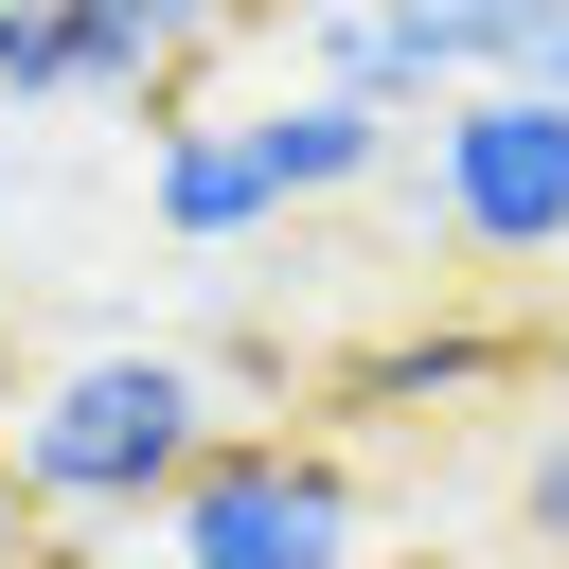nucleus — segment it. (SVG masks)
<instances>
[{
    "label": "nucleus",
    "mask_w": 569,
    "mask_h": 569,
    "mask_svg": "<svg viewBox=\"0 0 569 569\" xmlns=\"http://www.w3.org/2000/svg\"><path fill=\"white\" fill-rule=\"evenodd\" d=\"M231 427H213V373L178 338H89V356H53L0 409V462H18L36 516H178V480Z\"/></svg>",
    "instance_id": "nucleus-1"
},
{
    "label": "nucleus",
    "mask_w": 569,
    "mask_h": 569,
    "mask_svg": "<svg viewBox=\"0 0 569 569\" xmlns=\"http://www.w3.org/2000/svg\"><path fill=\"white\" fill-rule=\"evenodd\" d=\"M427 249L445 267H551L569 249V107L551 89H462V107H427Z\"/></svg>",
    "instance_id": "nucleus-2"
},
{
    "label": "nucleus",
    "mask_w": 569,
    "mask_h": 569,
    "mask_svg": "<svg viewBox=\"0 0 569 569\" xmlns=\"http://www.w3.org/2000/svg\"><path fill=\"white\" fill-rule=\"evenodd\" d=\"M160 551H178V569H356V462L302 445V427H231V445L178 480Z\"/></svg>",
    "instance_id": "nucleus-3"
},
{
    "label": "nucleus",
    "mask_w": 569,
    "mask_h": 569,
    "mask_svg": "<svg viewBox=\"0 0 569 569\" xmlns=\"http://www.w3.org/2000/svg\"><path fill=\"white\" fill-rule=\"evenodd\" d=\"M284 36H302V89H356V107L427 124V107H462L533 53V0H302Z\"/></svg>",
    "instance_id": "nucleus-4"
},
{
    "label": "nucleus",
    "mask_w": 569,
    "mask_h": 569,
    "mask_svg": "<svg viewBox=\"0 0 569 569\" xmlns=\"http://www.w3.org/2000/svg\"><path fill=\"white\" fill-rule=\"evenodd\" d=\"M533 356H551L533 320H391V338L338 356V409H356V427H427V409H462V391H498V373H533Z\"/></svg>",
    "instance_id": "nucleus-5"
},
{
    "label": "nucleus",
    "mask_w": 569,
    "mask_h": 569,
    "mask_svg": "<svg viewBox=\"0 0 569 569\" xmlns=\"http://www.w3.org/2000/svg\"><path fill=\"white\" fill-rule=\"evenodd\" d=\"M231 124H249V160H267V196H284V213H320V196H373V178H391V107H356V89H302V71H284V89H249Z\"/></svg>",
    "instance_id": "nucleus-6"
},
{
    "label": "nucleus",
    "mask_w": 569,
    "mask_h": 569,
    "mask_svg": "<svg viewBox=\"0 0 569 569\" xmlns=\"http://www.w3.org/2000/svg\"><path fill=\"white\" fill-rule=\"evenodd\" d=\"M142 213H160L178 249H249V231H284V196H267V160H249V124H231V107H213V124H160Z\"/></svg>",
    "instance_id": "nucleus-7"
},
{
    "label": "nucleus",
    "mask_w": 569,
    "mask_h": 569,
    "mask_svg": "<svg viewBox=\"0 0 569 569\" xmlns=\"http://www.w3.org/2000/svg\"><path fill=\"white\" fill-rule=\"evenodd\" d=\"M0 107H160V71H142L107 18L36 0V18H18V53H0Z\"/></svg>",
    "instance_id": "nucleus-8"
},
{
    "label": "nucleus",
    "mask_w": 569,
    "mask_h": 569,
    "mask_svg": "<svg viewBox=\"0 0 569 569\" xmlns=\"http://www.w3.org/2000/svg\"><path fill=\"white\" fill-rule=\"evenodd\" d=\"M516 516H533V533H551V551H569V427H551V445H533V462H516Z\"/></svg>",
    "instance_id": "nucleus-9"
},
{
    "label": "nucleus",
    "mask_w": 569,
    "mask_h": 569,
    "mask_svg": "<svg viewBox=\"0 0 569 569\" xmlns=\"http://www.w3.org/2000/svg\"><path fill=\"white\" fill-rule=\"evenodd\" d=\"M0 53H18V18H0Z\"/></svg>",
    "instance_id": "nucleus-10"
},
{
    "label": "nucleus",
    "mask_w": 569,
    "mask_h": 569,
    "mask_svg": "<svg viewBox=\"0 0 569 569\" xmlns=\"http://www.w3.org/2000/svg\"><path fill=\"white\" fill-rule=\"evenodd\" d=\"M0 18H36V0H0Z\"/></svg>",
    "instance_id": "nucleus-11"
}]
</instances>
